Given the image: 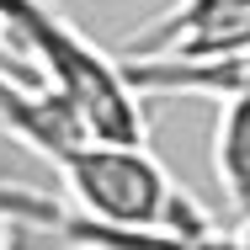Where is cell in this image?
Masks as SVG:
<instances>
[{"label":"cell","instance_id":"cell-1","mask_svg":"<svg viewBox=\"0 0 250 250\" xmlns=\"http://www.w3.org/2000/svg\"><path fill=\"white\" fill-rule=\"evenodd\" d=\"M11 43L38 64L59 96L80 112V123L106 144H144V91L133 85L123 53L96 48L80 27H69L48 0H0Z\"/></svg>","mask_w":250,"mask_h":250},{"label":"cell","instance_id":"cell-2","mask_svg":"<svg viewBox=\"0 0 250 250\" xmlns=\"http://www.w3.org/2000/svg\"><path fill=\"white\" fill-rule=\"evenodd\" d=\"M59 181L80 213L123 229H176V234H208L213 218L192 192H181L149 144H106L91 139L59 165Z\"/></svg>","mask_w":250,"mask_h":250},{"label":"cell","instance_id":"cell-3","mask_svg":"<svg viewBox=\"0 0 250 250\" xmlns=\"http://www.w3.org/2000/svg\"><path fill=\"white\" fill-rule=\"evenodd\" d=\"M250 48V0H176L149 27H139L123 59L149 64H218Z\"/></svg>","mask_w":250,"mask_h":250},{"label":"cell","instance_id":"cell-4","mask_svg":"<svg viewBox=\"0 0 250 250\" xmlns=\"http://www.w3.org/2000/svg\"><path fill=\"white\" fill-rule=\"evenodd\" d=\"M133 85L144 96H234L250 91V48L218 64H149V59H123Z\"/></svg>","mask_w":250,"mask_h":250},{"label":"cell","instance_id":"cell-5","mask_svg":"<svg viewBox=\"0 0 250 250\" xmlns=\"http://www.w3.org/2000/svg\"><path fill=\"white\" fill-rule=\"evenodd\" d=\"M213 176L229 213L250 218V91L218 96V128H213Z\"/></svg>","mask_w":250,"mask_h":250},{"label":"cell","instance_id":"cell-6","mask_svg":"<svg viewBox=\"0 0 250 250\" xmlns=\"http://www.w3.org/2000/svg\"><path fill=\"white\" fill-rule=\"evenodd\" d=\"M240 240H245V245H250V218H245V224H240Z\"/></svg>","mask_w":250,"mask_h":250},{"label":"cell","instance_id":"cell-7","mask_svg":"<svg viewBox=\"0 0 250 250\" xmlns=\"http://www.w3.org/2000/svg\"><path fill=\"white\" fill-rule=\"evenodd\" d=\"M0 38H11V32H5V16H0Z\"/></svg>","mask_w":250,"mask_h":250}]
</instances>
